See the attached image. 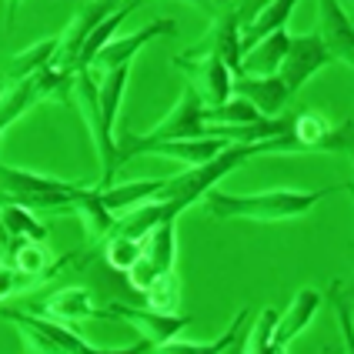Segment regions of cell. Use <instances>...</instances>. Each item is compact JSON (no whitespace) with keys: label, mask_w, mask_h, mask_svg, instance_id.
I'll list each match as a JSON object with an SVG mask.
<instances>
[{"label":"cell","mask_w":354,"mask_h":354,"mask_svg":"<svg viewBox=\"0 0 354 354\" xmlns=\"http://www.w3.org/2000/svg\"><path fill=\"white\" fill-rule=\"evenodd\" d=\"M354 184H335V187H317V191H288V187H277V191H261V194H227V191H217L211 187L204 194L207 211L217 221H291V217H304L315 204H321L324 197H335L341 191H351Z\"/></svg>","instance_id":"1"},{"label":"cell","mask_w":354,"mask_h":354,"mask_svg":"<svg viewBox=\"0 0 354 354\" xmlns=\"http://www.w3.org/2000/svg\"><path fill=\"white\" fill-rule=\"evenodd\" d=\"M204 97L197 94L194 84H187L184 87V94L177 100L174 107H171V114L160 120L158 127H151L147 134H140V138H127L120 140V160H131L134 154H147V147H154L160 140H180V138H204L207 134V120H204Z\"/></svg>","instance_id":"2"},{"label":"cell","mask_w":354,"mask_h":354,"mask_svg":"<svg viewBox=\"0 0 354 354\" xmlns=\"http://www.w3.org/2000/svg\"><path fill=\"white\" fill-rule=\"evenodd\" d=\"M84 191V184H71L60 177L30 174L20 167H3V201H14L34 211H50V207H67L74 204V197Z\"/></svg>","instance_id":"3"},{"label":"cell","mask_w":354,"mask_h":354,"mask_svg":"<svg viewBox=\"0 0 354 354\" xmlns=\"http://www.w3.org/2000/svg\"><path fill=\"white\" fill-rule=\"evenodd\" d=\"M3 317L17 324V331L24 335L27 348L30 351H44V354H94L100 348L87 344L77 331H71L64 321L57 324V317H47V315H24L17 308H7L3 304Z\"/></svg>","instance_id":"4"},{"label":"cell","mask_w":354,"mask_h":354,"mask_svg":"<svg viewBox=\"0 0 354 354\" xmlns=\"http://www.w3.org/2000/svg\"><path fill=\"white\" fill-rule=\"evenodd\" d=\"M118 7H120V0H87L77 14H74V20L67 24V30H64V37H60L57 57H54L50 67H57V71H80L84 44L91 40V34H94Z\"/></svg>","instance_id":"5"},{"label":"cell","mask_w":354,"mask_h":354,"mask_svg":"<svg viewBox=\"0 0 354 354\" xmlns=\"http://www.w3.org/2000/svg\"><path fill=\"white\" fill-rule=\"evenodd\" d=\"M174 261H177V217H167L154 231L144 234L140 261L127 271V277H131V284L138 291H144L154 277H160L164 271H174Z\"/></svg>","instance_id":"6"},{"label":"cell","mask_w":354,"mask_h":354,"mask_svg":"<svg viewBox=\"0 0 354 354\" xmlns=\"http://www.w3.org/2000/svg\"><path fill=\"white\" fill-rule=\"evenodd\" d=\"M297 151H354V124L344 120L331 127L324 114L317 111H301L295 114V127H291Z\"/></svg>","instance_id":"7"},{"label":"cell","mask_w":354,"mask_h":354,"mask_svg":"<svg viewBox=\"0 0 354 354\" xmlns=\"http://www.w3.org/2000/svg\"><path fill=\"white\" fill-rule=\"evenodd\" d=\"M331 54H328V47H324V40L315 34H301V37H291V47H288V54H284V64H281V80L288 84V91L297 94L308 80L315 77L321 67H328L331 64Z\"/></svg>","instance_id":"8"},{"label":"cell","mask_w":354,"mask_h":354,"mask_svg":"<svg viewBox=\"0 0 354 354\" xmlns=\"http://www.w3.org/2000/svg\"><path fill=\"white\" fill-rule=\"evenodd\" d=\"M174 67L191 74V84L197 87V94L204 97L207 107H217V104L231 100V94H234V71L214 54H207V57H174Z\"/></svg>","instance_id":"9"},{"label":"cell","mask_w":354,"mask_h":354,"mask_svg":"<svg viewBox=\"0 0 354 354\" xmlns=\"http://www.w3.org/2000/svg\"><path fill=\"white\" fill-rule=\"evenodd\" d=\"M100 317H124L127 324H134L140 335H144V341L151 344V351H158L164 341L177 337L191 324L187 315H164V311H154V308L138 311V308H127V304H111V308L100 311Z\"/></svg>","instance_id":"10"},{"label":"cell","mask_w":354,"mask_h":354,"mask_svg":"<svg viewBox=\"0 0 354 354\" xmlns=\"http://www.w3.org/2000/svg\"><path fill=\"white\" fill-rule=\"evenodd\" d=\"M207 54H214V57L224 60V64L234 71V77L241 74V64H244V44H241V20H237L234 7L217 10V20H214V27H211V37L187 50V57H207Z\"/></svg>","instance_id":"11"},{"label":"cell","mask_w":354,"mask_h":354,"mask_svg":"<svg viewBox=\"0 0 354 354\" xmlns=\"http://www.w3.org/2000/svg\"><path fill=\"white\" fill-rule=\"evenodd\" d=\"M317 37L331 57L354 67V20L337 0H317Z\"/></svg>","instance_id":"12"},{"label":"cell","mask_w":354,"mask_h":354,"mask_svg":"<svg viewBox=\"0 0 354 354\" xmlns=\"http://www.w3.org/2000/svg\"><path fill=\"white\" fill-rule=\"evenodd\" d=\"M234 94L248 97L264 118H277L288 107V84L281 80V74H237L234 77Z\"/></svg>","instance_id":"13"},{"label":"cell","mask_w":354,"mask_h":354,"mask_svg":"<svg viewBox=\"0 0 354 354\" xmlns=\"http://www.w3.org/2000/svg\"><path fill=\"white\" fill-rule=\"evenodd\" d=\"M177 24L171 17H158L151 20V24H144L140 30H134V34H127V37H114L104 50L97 54V60H94V67H100V71H114V67H120V64H131V57L138 54L140 47L147 44V40L160 37V34H174Z\"/></svg>","instance_id":"14"},{"label":"cell","mask_w":354,"mask_h":354,"mask_svg":"<svg viewBox=\"0 0 354 354\" xmlns=\"http://www.w3.org/2000/svg\"><path fill=\"white\" fill-rule=\"evenodd\" d=\"M317 308H321V295H317L315 288H301V291L291 297L288 311H281V317H277V331H274V341H271V351H284V348L311 324V317H315Z\"/></svg>","instance_id":"15"},{"label":"cell","mask_w":354,"mask_h":354,"mask_svg":"<svg viewBox=\"0 0 354 354\" xmlns=\"http://www.w3.org/2000/svg\"><path fill=\"white\" fill-rule=\"evenodd\" d=\"M231 140L217 138V134H204V138H180V140H160L154 147H147V154H158V158H171V160H180L187 167L194 164H204V160L217 158Z\"/></svg>","instance_id":"16"},{"label":"cell","mask_w":354,"mask_h":354,"mask_svg":"<svg viewBox=\"0 0 354 354\" xmlns=\"http://www.w3.org/2000/svg\"><path fill=\"white\" fill-rule=\"evenodd\" d=\"M57 47H60V37H47L34 44V47H24L17 54H7L3 60V80L7 84H17V80H27L40 74V71H47L54 57H57Z\"/></svg>","instance_id":"17"},{"label":"cell","mask_w":354,"mask_h":354,"mask_svg":"<svg viewBox=\"0 0 354 354\" xmlns=\"http://www.w3.org/2000/svg\"><path fill=\"white\" fill-rule=\"evenodd\" d=\"M71 211H77L80 221H84V231H87V241H104V237L114 234V227H118V214L104 204V197H100V187H84L77 197H74V204H71Z\"/></svg>","instance_id":"18"},{"label":"cell","mask_w":354,"mask_h":354,"mask_svg":"<svg viewBox=\"0 0 354 354\" xmlns=\"http://www.w3.org/2000/svg\"><path fill=\"white\" fill-rule=\"evenodd\" d=\"M7 261L10 268L24 277H47L54 271V257H50V248L44 241H34V237H10L7 241Z\"/></svg>","instance_id":"19"},{"label":"cell","mask_w":354,"mask_h":354,"mask_svg":"<svg viewBox=\"0 0 354 354\" xmlns=\"http://www.w3.org/2000/svg\"><path fill=\"white\" fill-rule=\"evenodd\" d=\"M291 47V34L288 30H274L268 37H261L244 54V64H241V74H277L281 64H284V54Z\"/></svg>","instance_id":"20"},{"label":"cell","mask_w":354,"mask_h":354,"mask_svg":"<svg viewBox=\"0 0 354 354\" xmlns=\"http://www.w3.org/2000/svg\"><path fill=\"white\" fill-rule=\"evenodd\" d=\"M34 315H47V317H57V321H87V317H100V311L91 304V291L64 288V291L47 297L44 304H37Z\"/></svg>","instance_id":"21"},{"label":"cell","mask_w":354,"mask_h":354,"mask_svg":"<svg viewBox=\"0 0 354 354\" xmlns=\"http://www.w3.org/2000/svg\"><path fill=\"white\" fill-rule=\"evenodd\" d=\"M167 180H131V184H111V187H100V197L104 204L114 211V214H124V211H134L144 201L158 197L164 191Z\"/></svg>","instance_id":"22"},{"label":"cell","mask_w":354,"mask_h":354,"mask_svg":"<svg viewBox=\"0 0 354 354\" xmlns=\"http://www.w3.org/2000/svg\"><path fill=\"white\" fill-rule=\"evenodd\" d=\"M295 3L297 0H271V3L257 14L254 24H248V27L241 30L244 54H248L261 37H268V34H274V30H284V27H288V20H291V14H295Z\"/></svg>","instance_id":"23"},{"label":"cell","mask_w":354,"mask_h":354,"mask_svg":"<svg viewBox=\"0 0 354 354\" xmlns=\"http://www.w3.org/2000/svg\"><path fill=\"white\" fill-rule=\"evenodd\" d=\"M244 321H248V311H237L234 324L224 331V335L217 337V341H204V344H187V341H164L158 351L160 354H221V351H237V335H241V328H244Z\"/></svg>","instance_id":"24"},{"label":"cell","mask_w":354,"mask_h":354,"mask_svg":"<svg viewBox=\"0 0 354 354\" xmlns=\"http://www.w3.org/2000/svg\"><path fill=\"white\" fill-rule=\"evenodd\" d=\"M144 301H147V308H154V311L174 315L177 304H180V281H177V271H164L160 277H154V281L144 288Z\"/></svg>","instance_id":"25"},{"label":"cell","mask_w":354,"mask_h":354,"mask_svg":"<svg viewBox=\"0 0 354 354\" xmlns=\"http://www.w3.org/2000/svg\"><path fill=\"white\" fill-rule=\"evenodd\" d=\"M3 231H7V237L47 241V227H44L34 214H27L24 204H14V201H3Z\"/></svg>","instance_id":"26"},{"label":"cell","mask_w":354,"mask_h":354,"mask_svg":"<svg viewBox=\"0 0 354 354\" xmlns=\"http://www.w3.org/2000/svg\"><path fill=\"white\" fill-rule=\"evenodd\" d=\"M261 118L264 114L248 97H231L224 104H217V107H204V120L207 124H254Z\"/></svg>","instance_id":"27"},{"label":"cell","mask_w":354,"mask_h":354,"mask_svg":"<svg viewBox=\"0 0 354 354\" xmlns=\"http://www.w3.org/2000/svg\"><path fill=\"white\" fill-rule=\"evenodd\" d=\"M140 251H144V241L140 237H127V234H111L107 237V264L114 271H131L140 261Z\"/></svg>","instance_id":"28"},{"label":"cell","mask_w":354,"mask_h":354,"mask_svg":"<svg viewBox=\"0 0 354 354\" xmlns=\"http://www.w3.org/2000/svg\"><path fill=\"white\" fill-rule=\"evenodd\" d=\"M277 311L274 308H264L261 311V317H257L254 331H251V337L241 344V351H271V341H274V331H277Z\"/></svg>","instance_id":"29"},{"label":"cell","mask_w":354,"mask_h":354,"mask_svg":"<svg viewBox=\"0 0 354 354\" xmlns=\"http://www.w3.org/2000/svg\"><path fill=\"white\" fill-rule=\"evenodd\" d=\"M331 297H335L337 304V317H341V331H344V351L354 354V328H351V304H348V297L341 295V281L331 284Z\"/></svg>","instance_id":"30"},{"label":"cell","mask_w":354,"mask_h":354,"mask_svg":"<svg viewBox=\"0 0 354 354\" xmlns=\"http://www.w3.org/2000/svg\"><path fill=\"white\" fill-rule=\"evenodd\" d=\"M268 3H271V0H234V14H237V20H241V30H244L248 24H254L257 14H261Z\"/></svg>","instance_id":"31"},{"label":"cell","mask_w":354,"mask_h":354,"mask_svg":"<svg viewBox=\"0 0 354 354\" xmlns=\"http://www.w3.org/2000/svg\"><path fill=\"white\" fill-rule=\"evenodd\" d=\"M180 3H191V7L204 10V14H217V3H214V0H180Z\"/></svg>","instance_id":"32"},{"label":"cell","mask_w":354,"mask_h":354,"mask_svg":"<svg viewBox=\"0 0 354 354\" xmlns=\"http://www.w3.org/2000/svg\"><path fill=\"white\" fill-rule=\"evenodd\" d=\"M20 3H24V0H7V20H14V17H17Z\"/></svg>","instance_id":"33"},{"label":"cell","mask_w":354,"mask_h":354,"mask_svg":"<svg viewBox=\"0 0 354 354\" xmlns=\"http://www.w3.org/2000/svg\"><path fill=\"white\" fill-rule=\"evenodd\" d=\"M217 10H227V7H234V0H214Z\"/></svg>","instance_id":"34"},{"label":"cell","mask_w":354,"mask_h":354,"mask_svg":"<svg viewBox=\"0 0 354 354\" xmlns=\"http://www.w3.org/2000/svg\"><path fill=\"white\" fill-rule=\"evenodd\" d=\"M351 191H354V187H351Z\"/></svg>","instance_id":"35"}]
</instances>
